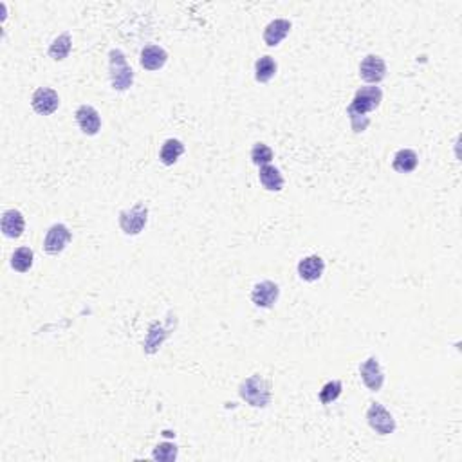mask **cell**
<instances>
[{
    "label": "cell",
    "instance_id": "cell-1",
    "mask_svg": "<svg viewBox=\"0 0 462 462\" xmlns=\"http://www.w3.org/2000/svg\"><path fill=\"white\" fill-rule=\"evenodd\" d=\"M240 398L255 408L268 407L271 402V383L260 374H253L251 378L244 379L239 387Z\"/></svg>",
    "mask_w": 462,
    "mask_h": 462
},
{
    "label": "cell",
    "instance_id": "cell-2",
    "mask_svg": "<svg viewBox=\"0 0 462 462\" xmlns=\"http://www.w3.org/2000/svg\"><path fill=\"white\" fill-rule=\"evenodd\" d=\"M109 69H110V84L114 90H129L134 84V70L127 64L125 53L120 49H112L109 53Z\"/></svg>",
    "mask_w": 462,
    "mask_h": 462
},
{
    "label": "cell",
    "instance_id": "cell-3",
    "mask_svg": "<svg viewBox=\"0 0 462 462\" xmlns=\"http://www.w3.org/2000/svg\"><path fill=\"white\" fill-rule=\"evenodd\" d=\"M381 100L383 92L379 87H361V89L356 90L352 103L348 105L347 114L367 116V112L378 109L381 105Z\"/></svg>",
    "mask_w": 462,
    "mask_h": 462
},
{
    "label": "cell",
    "instance_id": "cell-4",
    "mask_svg": "<svg viewBox=\"0 0 462 462\" xmlns=\"http://www.w3.org/2000/svg\"><path fill=\"white\" fill-rule=\"evenodd\" d=\"M118 220L125 235H140L149 220V208L144 203H136L134 208L120 211Z\"/></svg>",
    "mask_w": 462,
    "mask_h": 462
},
{
    "label": "cell",
    "instance_id": "cell-5",
    "mask_svg": "<svg viewBox=\"0 0 462 462\" xmlns=\"http://www.w3.org/2000/svg\"><path fill=\"white\" fill-rule=\"evenodd\" d=\"M367 421L368 426L372 428L376 433H379V435H390V433L396 432V419L379 402H372L370 405L367 412Z\"/></svg>",
    "mask_w": 462,
    "mask_h": 462
},
{
    "label": "cell",
    "instance_id": "cell-6",
    "mask_svg": "<svg viewBox=\"0 0 462 462\" xmlns=\"http://www.w3.org/2000/svg\"><path fill=\"white\" fill-rule=\"evenodd\" d=\"M73 235L65 224H53L44 239V251L49 255H58L70 242Z\"/></svg>",
    "mask_w": 462,
    "mask_h": 462
},
{
    "label": "cell",
    "instance_id": "cell-7",
    "mask_svg": "<svg viewBox=\"0 0 462 462\" xmlns=\"http://www.w3.org/2000/svg\"><path fill=\"white\" fill-rule=\"evenodd\" d=\"M31 107L40 116H51L60 107V96L49 87H40L35 90V94L31 98Z\"/></svg>",
    "mask_w": 462,
    "mask_h": 462
},
{
    "label": "cell",
    "instance_id": "cell-8",
    "mask_svg": "<svg viewBox=\"0 0 462 462\" xmlns=\"http://www.w3.org/2000/svg\"><path fill=\"white\" fill-rule=\"evenodd\" d=\"M359 76L368 84H379L387 76V64L381 56L368 55L359 64Z\"/></svg>",
    "mask_w": 462,
    "mask_h": 462
},
{
    "label": "cell",
    "instance_id": "cell-9",
    "mask_svg": "<svg viewBox=\"0 0 462 462\" xmlns=\"http://www.w3.org/2000/svg\"><path fill=\"white\" fill-rule=\"evenodd\" d=\"M359 374H361V379L365 383V387L370 390V392H379L385 383V374H383V368L379 365L378 358H368L367 361L361 363L359 367Z\"/></svg>",
    "mask_w": 462,
    "mask_h": 462
},
{
    "label": "cell",
    "instance_id": "cell-10",
    "mask_svg": "<svg viewBox=\"0 0 462 462\" xmlns=\"http://www.w3.org/2000/svg\"><path fill=\"white\" fill-rule=\"evenodd\" d=\"M280 287L271 280H264V282L257 283L251 291V300L257 307L269 309L273 307L277 300H279Z\"/></svg>",
    "mask_w": 462,
    "mask_h": 462
},
{
    "label": "cell",
    "instance_id": "cell-11",
    "mask_svg": "<svg viewBox=\"0 0 462 462\" xmlns=\"http://www.w3.org/2000/svg\"><path fill=\"white\" fill-rule=\"evenodd\" d=\"M75 116L78 125H80L81 132H84L85 136H96L100 132L101 118L100 112H98L94 107H90V105H81V107H78Z\"/></svg>",
    "mask_w": 462,
    "mask_h": 462
},
{
    "label": "cell",
    "instance_id": "cell-12",
    "mask_svg": "<svg viewBox=\"0 0 462 462\" xmlns=\"http://www.w3.org/2000/svg\"><path fill=\"white\" fill-rule=\"evenodd\" d=\"M2 233L8 237V239H18L22 237L25 229V219L24 215L18 211V209H5L2 214Z\"/></svg>",
    "mask_w": 462,
    "mask_h": 462
},
{
    "label": "cell",
    "instance_id": "cell-13",
    "mask_svg": "<svg viewBox=\"0 0 462 462\" xmlns=\"http://www.w3.org/2000/svg\"><path fill=\"white\" fill-rule=\"evenodd\" d=\"M168 62V55L166 51L159 45H144L141 49V58L140 64L143 69L146 70H159L161 67H164V64Z\"/></svg>",
    "mask_w": 462,
    "mask_h": 462
},
{
    "label": "cell",
    "instance_id": "cell-14",
    "mask_svg": "<svg viewBox=\"0 0 462 462\" xmlns=\"http://www.w3.org/2000/svg\"><path fill=\"white\" fill-rule=\"evenodd\" d=\"M323 271H325V262L320 255H311L305 257L298 262V274L300 279L305 282H316L322 279Z\"/></svg>",
    "mask_w": 462,
    "mask_h": 462
},
{
    "label": "cell",
    "instance_id": "cell-15",
    "mask_svg": "<svg viewBox=\"0 0 462 462\" xmlns=\"http://www.w3.org/2000/svg\"><path fill=\"white\" fill-rule=\"evenodd\" d=\"M289 31H291V22L285 21V18H277V21L269 22L266 25V29H264V42L269 47H274V45H279L289 35Z\"/></svg>",
    "mask_w": 462,
    "mask_h": 462
},
{
    "label": "cell",
    "instance_id": "cell-16",
    "mask_svg": "<svg viewBox=\"0 0 462 462\" xmlns=\"http://www.w3.org/2000/svg\"><path fill=\"white\" fill-rule=\"evenodd\" d=\"M418 154L410 149H402L399 150L398 154L394 155L392 166L396 172L399 174H410L413 170L418 168Z\"/></svg>",
    "mask_w": 462,
    "mask_h": 462
},
{
    "label": "cell",
    "instance_id": "cell-17",
    "mask_svg": "<svg viewBox=\"0 0 462 462\" xmlns=\"http://www.w3.org/2000/svg\"><path fill=\"white\" fill-rule=\"evenodd\" d=\"M260 183L268 192H280L283 188V177L279 168H274L271 164L260 166Z\"/></svg>",
    "mask_w": 462,
    "mask_h": 462
},
{
    "label": "cell",
    "instance_id": "cell-18",
    "mask_svg": "<svg viewBox=\"0 0 462 462\" xmlns=\"http://www.w3.org/2000/svg\"><path fill=\"white\" fill-rule=\"evenodd\" d=\"M184 154V144L179 140H166L161 146L159 159L161 163L166 164V166H172V164L177 163L181 155Z\"/></svg>",
    "mask_w": 462,
    "mask_h": 462
},
{
    "label": "cell",
    "instance_id": "cell-19",
    "mask_svg": "<svg viewBox=\"0 0 462 462\" xmlns=\"http://www.w3.org/2000/svg\"><path fill=\"white\" fill-rule=\"evenodd\" d=\"M33 260H35L33 249L24 246V248L15 249V253L11 255V268L18 273H27L33 268Z\"/></svg>",
    "mask_w": 462,
    "mask_h": 462
},
{
    "label": "cell",
    "instance_id": "cell-20",
    "mask_svg": "<svg viewBox=\"0 0 462 462\" xmlns=\"http://www.w3.org/2000/svg\"><path fill=\"white\" fill-rule=\"evenodd\" d=\"M70 49H73V40H70L69 33H64V35L56 36L53 44L49 45V56L55 62H62L69 56Z\"/></svg>",
    "mask_w": 462,
    "mask_h": 462
},
{
    "label": "cell",
    "instance_id": "cell-21",
    "mask_svg": "<svg viewBox=\"0 0 462 462\" xmlns=\"http://www.w3.org/2000/svg\"><path fill=\"white\" fill-rule=\"evenodd\" d=\"M277 75V62L271 56H262L255 64V78L259 84H268Z\"/></svg>",
    "mask_w": 462,
    "mask_h": 462
},
{
    "label": "cell",
    "instance_id": "cell-22",
    "mask_svg": "<svg viewBox=\"0 0 462 462\" xmlns=\"http://www.w3.org/2000/svg\"><path fill=\"white\" fill-rule=\"evenodd\" d=\"M342 390H343V385H342V381H338V379L325 383L322 390H320V401H322L323 405H329V402L336 401V399L342 396Z\"/></svg>",
    "mask_w": 462,
    "mask_h": 462
},
{
    "label": "cell",
    "instance_id": "cell-23",
    "mask_svg": "<svg viewBox=\"0 0 462 462\" xmlns=\"http://www.w3.org/2000/svg\"><path fill=\"white\" fill-rule=\"evenodd\" d=\"M251 161H253L257 166H266L273 161V150L269 149L268 144L257 143L251 149Z\"/></svg>",
    "mask_w": 462,
    "mask_h": 462
},
{
    "label": "cell",
    "instance_id": "cell-24",
    "mask_svg": "<svg viewBox=\"0 0 462 462\" xmlns=\"http://www.w3.org/2000/svg\"><path fill=\"white\" fill-rule=\"evenodd\" d=\"M152 457H154L155 461L161 462L175 461V459H177V446L172 444V442H163V444H159V446L155 448Z\"/></svg>",
    "mask_w": 462,
    "mask_h": 462
},
{
    "label": "cell",
    "instance_id": "cell-25",
    "mask_svg": "<svg viewBox=\"0 0 462 462\" xmlns=\"http://www.w3.org/2000/svg\"><path fill=\"white\" fill-rule=\"evenodd\" d=\"M348 120H350V125H352V130L356 134L363 132V130L367 129L368 125H370V120H368L367 116H356V114H347Z\"/></svg>",
    "mask_w": 462,
    "mask_h": 462
}]
</instances>
